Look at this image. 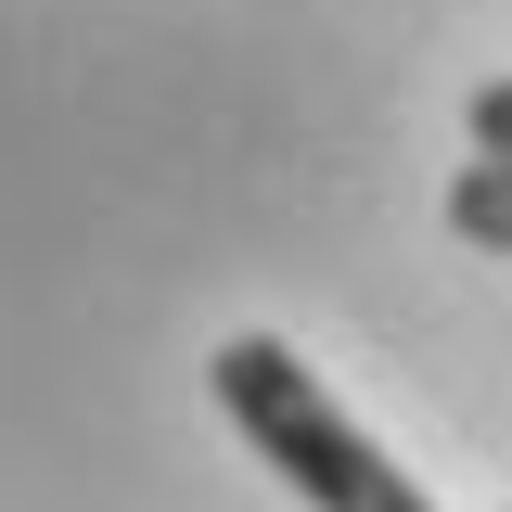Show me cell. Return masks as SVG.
Returning a JSON list of instances; mask_svg holds the SVG:
<instances>
[{"label": "cell", "instance_id": "2", "mask_svg": "<svg viewBox=\"0 0 512 512\" xmlns=\"http://www.w3.org/2000/svg\"><path fill=\"white\" fill-rule=\"evenodd\" d=\"M448 231L487 244V256H512V154H474V167L448 180Z\"/></svg>", "mask_w": 512, "mask_h": 512}, {"label": "cell", "instance_id": "1", "mask_svg": "<svg viewBox=\"0 0 512 512\" xmlns=\"http://www.w3.org/2000/svg\"><path fill=\"white\" fill-rule=\"evenodd\" d=\"M205 384H218V410L244 423V448H256L308 512H436L423 487H410V461H384V448L333 410V384H320L295 346L231 333V346L205 359Z\"/></svg>", "mask_w": 512, "mask_h": 512}, {"label": "cell", "instance_id": "3", "mask_svg": "<svg viewBox=\"0 0 512 512\" xmlns=\"http://www.w3.org/2000/svg\"><path fill=\"white\" fill-rule=\"evenodd\" d=\"M474 154H512V77L474 90Z\"/></svg>", "mask_w": 512, "mask_h": 512}]
</instances>
